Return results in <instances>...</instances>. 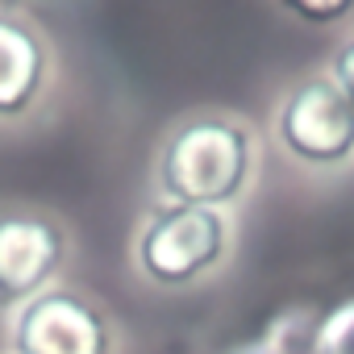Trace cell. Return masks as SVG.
Wrapping results in <instances>:
<instances>
[{"mask_svg":"<svg viewBox=\"0 0 354 354\" xmlns=\"http://www.w3.org/2000/svg\"><path fill=\"white\" fill-rule=\"evenodd\" d=\"M42 84V46L38 38L0 17V113H21Z\"/></svg>","mask_w":354,"mask_h":354,"instance_id":"8992f818","label":"cell"},{"mask_svg":"<svg viewBox=\"0 0 354 354\" xmlns=\"http://www.w3.org/2000/svg\"><path fill=\"white\" fill-rule=\"evenodd\" d=\"M279 133L304 162H342L354 150V109L333 80H308L283 104Z\"/></svg>","mask_w":354,"mask_h":354,"instance_id":"7a4b0ae2","label":"cell"},{"mask_svg":"<svg viewBox=\"0 0 354 354\" xmlns=\"http://www.w3.org/2000/svg\"><path fill=\"white\" fill-rule=\"evenodd\" d=\"M63 242L46 221L5 217L0 221V304L34 296L59 267Z\"/></svg>","mask_w":354,"mask_h":354,"instance_id":"5b68a950","label":"cell"},{"mask_svg":"<svg viewBox=\"0 0 354 354\" xmlns=\"http://www.w3.org/2000/svg\"><path fill=\"white\" fill-rule=\"evenodd\" d=\"M333 84L342 88V96H346L350 109H354V42L342 46V55H337V63H333Z\"/></svg>","mask_w":354,"mask_h":354,"instance_id":"ba28073f","label":"cell"},{"mask_svg":"<svg viewBox=\"0 0 354 354\" xmlns=\"http://www.w3.org/2000/svg\"><path fill=\"white\" fill-rule=\"evenodd\" d=\"M250 167V142L238 125L192 121L167 142L162 188L184 209H209L234 201Z\"/></svg>","mask_w":354,"mask_h":354,"instance_id":"6da1fadb","label":"cell"},{"mask_svg":"<svg viewBox=\"0 0 354 354\" xmlns=\"http://www.w3.org/2000/svg\"><path fill=\"white\" fill-rule=\"evenodd\" d=\"M308 354H354V300H346L317 325Z\"/></svg>","mask_w":354,"mask_h":354,"instance_id":"52a82bcc","label":"cell"},{"mask_svg":"<svg viewBox=\"0 0 354 354\" xmlns=\"http://www.w3.org/2000/svg\"><path fill=\"white\" fill-rule=\"evenodd\" d=\"M225 225L213 209H171L142 234V267L158 283H188L217 263Z\"/></svg>","mask_w":354,"mask_h":354,"instance_id":"3957f363","label":"cell"},{"mask_svg":"<svg viewBox=\"0 0 354 354\" xmlns=\"http://www.w3.org/2000/svg\"><path fill=\"white\" fill-rule=\"evenodd\" d=\"M21 354H109L104 321L92 304L67 292L34 296L17 321Z\"/></svg>","mask_w":354,"mask_h":354,"instance_id":"277c9868","label":"cell"},{"mask_svg":"<svg viewBox=\"0 0 354 354\" xmlns=\"http://www.w3.org/2000/svg\"><path fill=\"white\" fill-rule=\"evenodd\" d=\"M292 13L296 17H308V21H337V17H346L350 13V5H292Z\"/></svg>","mask_w":354,"mask_h":354,"instance_id":"9c48e42d","label":"cell"}]
</instances>
